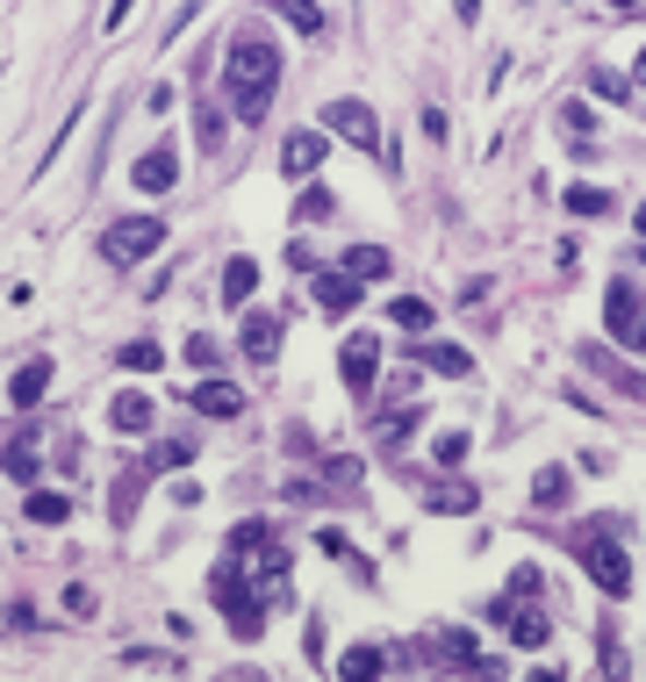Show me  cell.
I'll list each match as a JSON object with an SVG mask.
<instances>
[{"label":"cell","instance_id":"1","mask_svg":"<svg viewBox=\"0 0 646 682\" xmlns=\"http://www.w3.org/2000/svg\"><path fill=\"white\" fill-rule=\"evenodd\" d=\"M230 101H238V116H244V130H252L259 116H266V101H273V86H280V44H273L259 22H244L238 36H230Z\"/></svg>","mask_w":646,"mask_h":682},{"label":"cell","instance_id":"2","mask_svg":"<svg viewBox=\"0 0 646 682\" xmlns=\"http://www.w3.org/2000/svg\"><path fill=\"white\" fill-rule=\"evenodd\" d=\"M208 597L223 603V618H230V632H238V639H259V632H266V589H252V582L238 575V561H216V567H208Z\"/></svg>","mask_w":646,"mask_h":682},{"label":"cell","instance_id":"3","mask_svg":"<svg viewBox=\"0 0 646 682\" xmlns=\"http://www.w3.org/2000/svg\"><path fill=\"white\" fill-rule=\"evenodd\" d=\"M582 567H589V582L603 589V597H625L632 589V561L618 553L611 531H582Z\"/></svg>","mask_w":646,"mask_h":682},{"label":"cell","instance_id":"4","mask_svg":"<svg viewBox=\"0 0 646 682\" xmlns=\"http://www.w3.org/2000/svg\"><path fill=\"white\" fill-rule=\"evenodd\" d=\"M158 244H166V223L158 216H122V223H108L101 252L116 259V266H136V259H152Z\"/></svg>","mask_w":646,"mask_h":682},{"label":"cell","instance_id":"5","mask_svg":"<svg viewBox=\"0 0 646 682\" xmlns=\"http://www.w3.org/2000/svg\"><path fill=\"white\" fill-rule=\"evenodd\" d=\"M323 130L345 136V144H359V152H381V122H374L367 101H331L323 108Z\"/></svg>","mask_w":646,"mask_h":682},{"label":"cell","instance_id":"6","mask_svg":"<svg viewBox=\"0 0 646 682\" xmlns=\"http://www.w3.org/2000/svg\"><path fill=\"white\" fill-rule=\"evenodd\" d=\"M338 374H345V388H352L359 403L374 395V374H381V345L367 338V331H352V338L338 345Z\"/></svg>","mask_w":646,"mask_h":682},{"label":"cell","instance_id":"7","mask_svg":"<svg viewBox=\"0 0 646 682\" xmlns=\"http://www.w3.org/2000/svg\"><path fill=\"white\" fill-rule=\"evenodd\" d=\"M417 367H431V374H445V381H467L475 374V352L467 345H445V338H424V345H403Z\"/></svg>","mask_w":646,"mask_h":682},{"label":"cell","instance_id":"8","mask_svg":"<svg viewBox=\"0 0 646 682\" xmlns=\"http://www.w3.org/2000/svg\"><path fill=\"white\" fill-rule=\"evenodd\" d=\"M582 367L603 374L611 388H625L632 403H646V374H639V367H625V359H611V345H582Z\"/></svg>","mask_w":646,"mask_h":682},{"label":"cell","instance_id":"9","mask_svg":"<svg viewBox=\"0 0 646 682\" xmlns=\"http://www.w3.org/2000/svg\"><path fill=\"white\" fill-rule=\"evenodd\" d=\"M130 180H136L144 194H166L172 180H180V152H172V144H152V152L130 166Z\"/></svg>","mask_w":646,"mask_h":682},{"label":"cell","instance_id":"10","mask_svg":"<svg viewBox=\"0 0 646 682\" xmlns=\"http://www.w3.org/2000/svg\"><path fill=\"white\" fill-rule=\"evenodd\" d=\"M495 625L511 632L517 647H546V618H539V611H531V603H525V597H503V603H495Z\"/></svg>","mask_w":646,"mask_h":682},{"label":"cell","instance_id":"11","mask_svg":"<svg viewBox=\"0 0 646 682\" xmlns=\"http://www.w3.org/2000/svg\"><path fill=\"white\" fill-rule=\"evenodd\" d=\"M316 166H323V130H288V144H280V172H288V180H309Z\"/></svg>","mask_w":646,"mask_h":682},{"label":"cell","instance_id":"12","mask_svg":"<svg viewBox=\"0 0 646 682\" xmlns=\"http://www.w3.org/2000/svg\"><path fill=\"white\" fill-rule=\"evenodd\" d=\"M238 345L259 359V367H273V352H280V316H266V309H244V331Z\"/></svg>","mask_w":646,"mask_h":682},{"label":"cell","instance_id":"13","mask_svg":"<svg viewBox=\"0 0 646 682\" xmlns=\"http://www.w3.org/2000/svg\"><path fill=\"white\" fill-rule=\"evenodd\" d=\"M639 316H646V309H639V288H632V280H611V295H603V324L632 338V324H639Z\"/></svg>","mask_w":646,"mask_h":682},{"label":"cell","instance_id":"14","mask_svg":"<svg viewBox=\"0 0 646 682\" xmlns=\"http://www.w3.org/2000/svg\"><path fill=\"white\" fill-rule=\"evenodd\" d=\"M44 388H51V359H29V367L8 381V403H15V409H36V403H44Z\"/></svg>","mask_w":646,"mask_h":682},{"label":"cell","instance_id":"15","mask_svg":"<svg viewBox=\"0 0 646 682\" xmlns=\"http://www.w3.org/2000/svg\"><path fill=\"white\" fill-rule=\"evenodd\" d=\"M316 302L323 309H331V316H345V309H359V280H352V273H316Z\"/></svg>","mask_w":646,"mask_h":682},{"label":"cell","instance_id":"16","mask_svg":"<svg viewBox=\"0 0 646 682\" xmlns=\"http://www.w3.org/2000/svg\"><path fill=\"white\" fill-rule=\"evenodd\" d=\"M431 661H445V668H489L467 632H431Z\"/></svg>","mask_w":646,"mask_h":682},{"label":"cell","instance_id":"17","mask_svg":"<svg viewBox=\"0 0 646 682\" xmlns=\"http://www.w3.org/2000/svg\"><path fill=\"white\" fill-rule=\"evenodd\" d=\"M108 424H116V431H152V395L122 388L116 403H108Z\"/></svg>","mask_w":646,"mask_h":682},{"label":"cell","instance_id":"18","mask_svg":"<svg viewBox=\"0 0 646 682\" xmlns=\"http://www.w3.org/2000/svg\"><path fill=\"white\" fill-rule=\"evenodd\" d=\"M188 403L202 409V417H238V409H244V395L230 388V381H202V388H194Z\"/></svg>","mask_w":646,"mask_h":682},{"label":"cell","instance_id":"19","mask_svg":"<svg viewBox=\"0 0 646 682\" xmlns=\"http://www.w3.org/2000/svg\"><path fill=\"white\" fill-rule=\"evenodd\" d=\"M252 288H259V266H252V259H230V266H223V302L244 309V302H252Z\"/></svg>","mask_w":646,"mask_h":682},{"label":"cell","instance_id":"20","mask_svg":"<svg viewBox=\"0 0 646 682\" xmlns=\"http://www.w3.org/2000/svg\"><path fill=\"white\" fill-rule=\"evenodd\" d=\"M144 481H152V467H136V475H122V481H116V495H108L116 525H130V517H136V503H144Z\"/></svg>","mask_w":646,"mask_h":682},{"label":"cell","instance_id":"21","mask_svg":"<svg viewBox=\"0 0 646 682\" xmlns=\"http://www.w3.org/2000/svg\"><path fill=\"white\" fill-rule=\"evenodd\" d=\"M116 359L130 367V374H158V367H166V345H152V338H130V345H116Z\"/></svg>","mask_w":646,"mask_h":682},{"label":"cell","instance_id":"22","mask_svg":"<svg viewBox=\"0 0 646 682\" xmlns=\"http://www.w3.org/2000/svg\"><path fill=\"white\" fill-rule=\"evenodd\" d=\"M22 511H29L36 525H65V517H72V503H65L58 489H29V503H22Z\"/></svg>","mask_w":646,"mask_h":682},{"label":"cell","instance_id":"23","mask_svg":"<svg viewBox=\"0 0 646 682\" xmlns=\"http://www.w3.org/2000/svg\"><path fill=\"white\" fill-rule=\"evenodd\" d=\"M345 273H352V280H381V273H388V252H381V244H352V252H345Z\"/></svg>","mask_w":646,"mask_h":682},{"label":"cell","instance_id":"24","mask_svg":"<svg viewBox=\"0 0 646 682\" xmlns=\"http://www.w3.org/2000/svg\"><path fill=\"white\" fill-rule=\"evenodd\" d=\"M188 460H194V445H180V439H158V445H152V460H144V467H152V475H180Z\"/></svg>","mask_w":646,"mask_h":682},{"label":"cell","instance_id":"25","mask_svg":"<svg viewBox=\"0 0 646 682\" xmlns=\"http://www.w3.org/2000/svg\"><path fill=\"white\" fill-rule=\"evenodd\" d=\"M388 316H395L403 331H431V302H424V295H395Z\"/></svg>","mask_w":646,"mask_h":682},{"label":"cell","instance_id":"26","mask_svg":"<svg viewBox=\"0 0 646 682\" xmlns=\"http://www.w3.org/2000/svg\"><path fill=\"white\" fill-rule=\"evenodd\" d=\"M531 503H539V511H561V503H567V475H561V467H546V475L531 481Z\"/></svg>","mask_w":646,"mask_h":682},{"label":"cell","instance_id":"27","mask_svg":"<svg viewBox=\"0 0 646 682\" xmlns=\"http://www.w3.org/2000/svg\"><path fill=\"white\" fill-rule=\"evenodd\" d=\"M338 675H345V682H367V675H381V647H352V654L338 661Z\"/></svg>","mask_w":646,"mask_h":682},{"label":"cell","instance_id":"28","mask_svg":"<svg viewBox=\"0 0 646 682\" xmlns=\"http://www.w3.org/2000/svg\"><path fill=\"white\" fill-rule=\"evenodd\" d=\"M273 8H280V15H288L302 36H316V29H323V8H316V0H273Z\"/></svg>","mask_w":646,"mask_h":682},{"label":"cell","instance_id":"29","mask_svg":"<svg viewBox=\"0 0 646 682\" xmlns=\"http://www.w3.org/2000/svg\"><path fill=\"white\" fill-rule=\"evenodd\" d=\"M0 467H8V481L36 489V453H29V445H8V453H0Z\"/></svg>","mask_w":646,"mask_h":682},{"label":"cell","instance_id":"30","mask_svg":"<svg viewBox=\"0 0 646 682\" xmlns=\"http://www.w3.org/2000/svg\"><path fill=\"white\" fill-rule=\"evenodd\" d=\"M603 208H611L603 188H567V216H603Z\"/></svg>","mask_w":646,"mask_h":682},{"label":"cell","instance_id":"31","mask_svg":"<svg viewBox=\"0 0 646 682\" xmlns=\"http://www.w3.org/2000/svg\"><path fill=\"white\" fill-rule=\"evenodd\" d=\"M431 511H475V489H424Z\"/></svg>","mask_w":646,"mask_h":682},{"label":"cell","instance_id":"32","mask_svg":"<svg viewBox=\"0 0 646 682\" xmlns=\"http://www.w3.org/2000/svg\"><path fill=\"white\" fill-rule=\"evenodd\" d=\"M561 130H567V136L582 144V136H596V116H589L582 101H567V108H561Z\"/></svg>","mask_w":646,"mask_h":682},{"label":"cell","instance_id":"33","mask_svg":"<svg viewBox=\"0 0 646 682\" xmlns=\"http://www.w3.org/2000/svg\"><path fill=\"white\" fill-rule=\"evenodd\" d=\"M194 136H202V152H216V144H223V116H216V108H194Z\"/></svg>","mask_w":646,"mask_h":682},{"label":"cell","instance_id":"34","mask_svg":"<svg viewBox=\"0 0 646 682\" xmlns=\"http://www.w3.org/2000/svg\"><path fill=\"white\" fill-rule=\"evenodd\" d=\"M431 453H439V467H459V460H467V439H459V431H445Z\"/></svg>","mask_w":646,"mask_h":682},{"label":"cell","instance_id":"35","mask_svg":"<svg viewBox=\"0 0 646 682\" xmlns=\"http://www.w3.org/2000/svg\"><path fill=\"white\" fill-rule=\"evenodd\" d=\"M589 94H603V101H625V80H618V72H589Z\"/></svg>","mask_w":646,"mask_h":682},{"label":"cell","instance_id":"36","mask_svg":"<svg viewBox=\"0 0 646 682\" xmlns=\"http://www.w3.org/2000/svg\"><path fill=\"white\" fill-rule=\"evenodd\" d=\"M188 359H194V367H216L223 345H216V338H188Z\"/></svg>","mask_w":646,"mask_h":682},{"label":"cell","instance_id":"37","mask_svg":"<svg viewBox=\"0 0 646 682\" xmlns=\"http://www.w3.org/2000/svg\"><path fill=\"white\" fill-rule=\"evenodd\" d=\"M632 352L646 359V316H639V324H632Z\"/></svg>","mask_w":646,"mask_h":682},{"label":"cell","instance_id":"38","mask_svg":"<svg viewBox=\"0 0 646 682\" xmlns=\"http://www.w3.org/2000/svg\"><path fill=\"white\" fill-rule=\"evenodd\" d=\"M459 15H467V22H475V15H481V0H459Z\"/></svg>","mask_w":646,"mask_h":682},{"label":"cell","instance_id":"39","mask_svg":"<svg viewBox=\"0 0 646 682\" xmlns=\"http://www.w3.org/2000/svg\"><path fill=\"white\" fill-rule=\"evenodd\" d=\"M639 238H646V202H639Z\"/></svg>","mask_w":646,"mask_h":682},{"label":"cell","instance_id":"40","mask_svg":"<svg viewBox=\"0 0 646 682\" xmlns=\"http://www.w3.org/2000/svg\"><path fill=\"white\" fill-rule=\"evenodd\" d=\"M639 86H646V51H639Z\"/></svg>","mask_w":646,"mask_h":682}]
</instances>
